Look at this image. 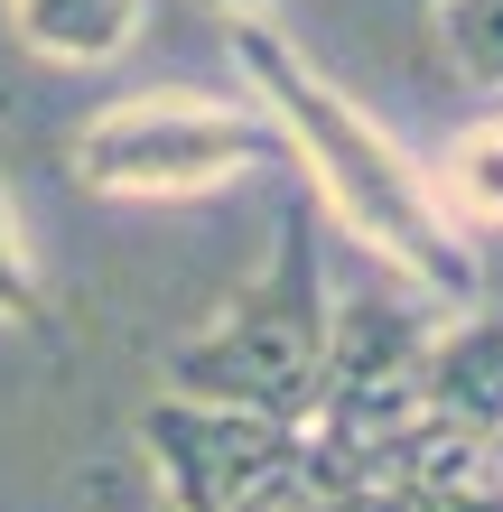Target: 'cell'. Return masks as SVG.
I'll return each instance as SVG.
<instances>
[{
    "label": "cell",
    "instance_id": "2",
    "mask_svg": "<svg viewBox=\"0 0 503 512\" xmlns=\"http://www.w3.org/2000/svg\"><path fill=\"white\" fill-rule=\"evenodd\" d=\"M327 336H336V289H327V215L289 205L271 270L243 289V308L196 326L168 354V391L205 410H252L280 429H308L327 391Z\"/></svg>",
    "mask_w": 503,
    "mask_h": 512
},
{
    "label": "cell",
    "instance_id": "1",
    "mask_svg": "<svg viewBox=\"0 0 503 512\" xmlns=\"http://www.w3.org/2000/svg\"><path fill=\"white\" fill-rule=\"evenodd\" d=\"M233 66H243V84L261 94L280 149L308 168V205L317 215H327L336 233H354L392 280H410L438 317L485 308V261H476V243H466L448 215H438L429 168L410 159L354 94H336V84L317 75V56H299L271 19H233Z\"/></svg>",
    "mask_w": 503,
    "mask_h": 512
},
{
    "label": "cell",
    "instance_id": "8",
    "mask_svg": "<svg viewBox=\"0 0 503 512\" xmlns=\"http://www.w3.org/2000/svg\"><path fill=\"white\" fill-rule=\"evenodd\" d=\"M429 19H438V38H448L457 75L503 94V0H429Z\"/></svg>",
    "mask_w": 503,
    "mask_h": 512
},
{
    "label": "cell",
    "instance_id": "3",
    "mask_svg": "<svg viewBox=\"0 0 503 512\" xmlns=\"http://www.w3.org/2000/svg\"><path fill=\"white\" fill-rule=\"evenodd\" d=\"M280 159L289 149L271 131V112L205 103V94H131L94 112L66 149L75 187H94V196H196V187H224V177H252Z\"/></svg>",
    "mask_w": 503,
    "mask_h": 512
},
{
    "label": "cell",
    "instance_id": "6",
    "mask_svg": "<svg viewBox=\"0 0 503 512\" xmlns=\"http://www.w3.org/2000/svg\"><path fill=\"white\" fill-rule=\"evenodd\" d=\"M19 28L28 56H47V66H112V56L140 47V19H150V0H0Z\"/></svg>",
    "mask_w": 503,
    "mask_h": 512
},
{
    "label": "cell",
    "instance_id": "10",
    "mask_svg": "<svg viewBox=\"0 0 503 512\" xmlns=\"http://www.w3.org/2000/svg\"><path fill=\"white\" fill-rule=\"evenodd\" d=\"M205 10H224V19H271L280 0H205Z\"/></svg>",
    "mask_w": 503,
    "mask_h": 512
},
{
    "label": "cell",
    "instance_id": "7",
    "mask_svg": "<svg viewBox=\"0 0 503 512\" xmlns=\"http://www.w3.org/2000/svg\"><path fill=\"white\" fill-rule=\"evenodd\" d=\"M429 196H438V215H448L457 233H466V224H503V112L466 122L448 149H438Z\"/></svg>",
    "mask_w": 503,
    "mask_h": 512
},
{
    "label": "cell",
    "instance_id": "9",
    "mask_svg": "<svg viewBox=\"0 0 503 512\" xmlns=\"http://www.w3.org/2000/svg\"><path fill=\"white\" fill-rule=\"evenodd\" d=\"M0 317L28 326V336H47V345H66V326H56L47 289L28 280V252H19V224H10V196H0Z\"/></svg>",
    "mask_w": 503,
    "mask_h": 512
},
{
    "label": "cell",
    "instance_id": "4",
    "mask_svg": "<svg viewBox=\"0 0 503 512\" xmlns=\"http://www.w3.org/2000/svg\"><path fill=\"white\" fill-rule=\"evenodd\" d=\"M140 447L168 485V512H252L308 466V429H280V419H252V410H205V401H177V391L140 410Z\"/></svg>",
    "mask_w": 503,
    "mask_h": 512
},
{
    "label": "cell",
    "instance_id": "5",
    "mask_svg": "<svg viewBox=\"0 0 503 512\" xmlns=\"http://www.w3.org/2000/svg\"><path fill=\"white\" fill-rule=\"evenodd\" d=\"M420 401L466 438H503V308H457L438 317L420 354Z\"/></svg>",
    "mask_w": 503,
    "mask_h": 512
}]
</instances>
